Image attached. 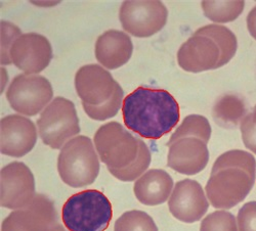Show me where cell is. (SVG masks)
I'll list each match as a JSON object with an SVG mask.
<instances>
[{
    "label": "cell",
    "mask_w": 256,
    "mask_h": 231,
    "mask_svg": "<svg viewBox=\"0 0 256 231\" xmlns=\"http://www.w3.org/2000/svg\"><path fill=\"white\" fill-rule=\"evenodd\" d=\"M122 116L126 128L146 139H160L180 122L176 99L164 89L138 87L123 99Z\"/></svg>",
    "instance_id": "1"
},
{
    "label": "cell",
    "mask_w": 256,
    "mask_h": 231,
    "mask_svg": "<svg viewBox=\"0 0 256 231\" xmlns=\"http://www.w3.org/2000/svg\"><path fill=\"white\" fill-rule=\"evenodd\" d=\"M74 82L84 112L90 119L106 121L122 109L123 89L102 66L94 64L81 67Z\"/></svg>",
    "instance_id": "2"
},
{
    "label": "cell",
    "mask_w": 256,
    "mask_h": 231,
    "mask_svg": "<svg viewBox=\"0 0 256 231\" xmlns=\"http://www.w3.org/2000/svg\"><path fill=\"white\" fill-rule=\"evenodd\" d=\"M112 218L111 202L96 190L73 195L62 209V221L69 231H104Z\"/></svg>",
    "instance_id": "3"
},
{
    "label": "cell",
    "mask_w": 256,
    "mask_h": 231,
    "mask_svg": "<svg viewBox=\"0 0 256 231\" xmlns=\"http://www.w3.org/2000/svg\"><path fill=\"white\" fill-rule=\"evenodd\" d=\"M100 158L92 140L78 135L62 146L58 172L64 183L80 188L92 184L100 173Z\"/></svg>",
    "instance_id": "4"
},
{
    "label": "cell",
    "mask_w": 256,
    "mask_h": 231,
    "mask_svg": "<svg viewBox=\"0 0 256 231\" xmlns=\"http://www.w3.org/2000/svg\"><path fill=\"white\" fill-rule=\"evenodd\" d=\"M94 143L100 162L108 167V170L124 169L138 157L140 139L118 122L100 126L94 134Z\"/></svg>",
    "instance_id": "5"
},
{
    "label": "cell",
    "mask_w": 256,
    "mask_h": 231,
    "mask_svg": "<svg viewBox=\"0 0 256 231\" xmlns=\"http://www.w3.org/2000/svg\"><path fill=\"white\" fill-rule=\"evenodd\" d=\"M37 128L42 142L54 150L62 149L80 133L75 104L65 97H56L41 113Z\"/></svg>",
    "instance_id": "6"
},
{
    "label": "cell",
    "mask_w": 256,
    "mask_h": 231,
    "mask_svg": "<svg viewBox=\"0 0 256 231\" xmlns=\"http://www.w3.org/2000/svg\"><path fill=\"white\" fill-rule=\"evenodd\" d=\"M254 176L240 168H226L211 173L205 187L206 197L212 207L228 210L243 202L255 183Z\"/></svg>",
    "instance_id": "7"
},
{
    "label": "cell",
    "mask_w": 256,
    "mask_h": 231,
    "mask_svg": "<svg viewBox=\"0 0 256 231\" xmlns=\"http://www.w3.org/2000/svg\"><path fill=\"white\" fill-rule=\"evenodd\" d=\"M50 82L39 75L20 74L14 78L6 91L12 110L27 117L36 116L52 101Z\"/></svg>",
    "instance_id": "8"
},
{
    "label": "cell",
    "mask_w": 256,
    "mask_h": 231,
    "mask_svg": "<svg viewBox=\"0 0 256 231\" xmlns=\"http://www.w3.org/2000/svg\"><path fill=\"white\" fill-rule=\"evenodd\" d=\"M168 10L157 0L123 1L119 19L123 29L138 38H148L161 31L167 23Z\"/></svg>",
    "instance_id": "9"
},
{
    "label": "cell",
    "mask_w": 256,
    "mask_h": 231,
    "mask_svg": "<svg viewBox=\"0 0 256 231\" xmlns=\"http://www.w3.org/2000/svg\"><path fill=\"white\" fill-rule=\"evenodd\" d=\"M0 205L10 210L27 207L36 197L35 178L29 167L22 162H12L2 169Z\"/></svg>",
    "instance_id": "10"
},
{
    "label": "cell",
    "mask_w": 256,
    "mask_h": 231,
    "mask_svg": "<svg viewBox=\"0 0 256 231\" xmlns=\"http://www.w3.org/2000/svg\"><path fill=\"white\" fill-rule=\"evenodd\" d=\"M54 202L44 195H36L30 205L14 210L2 222V231H50L58 224Z\"/></svg>",
    "instance_id": "11"
},
{
    "label": "cell",
    "mask_w": 256,
    "mask_h": 231,
    "mask_svg": "<svg viewBox=\"0 0 256 231\" xmlns=\"http://www.w3.org/2000/svg\"><path fill=\"white\" fill-rule=\"evenodd\" d=\"M10 60L27 75H36L48 68L52 58V47L48 39L37 33L22 34L10 49Z\"/></svg>",
    "instance_id": "12"
},
{
    "label": "cell",
    "mask_w": 256,
    "mask_h": 231,
    "mask_svg": "<svg viewBox=\"0 0 256 231\" xmlns=\"http://www.w3.org/2000/svg\"><path fill=\"white\" fill-rule=\"evenodd\" d=\"M209 204L201 184L192 179L176 182L168 200L170 213L176 219L184 223L201 220L208 211Z\"/></svg>",
    "instance_id": "13"
},
{
    "label": "cell",
    "mask_w": 256,
    "mask_h": 231,
    "mask_svg": "<svg viewBox=\"0 0 256 231\" xmlns=\"http://www.w3.org/2000/svg\"><path fill=\"white\" fill-rule=\"evenodd\" d=\"M0 127V151L2 155L22 158L34 149L38 133L35 124L29 118L10 115L2 119Z\"/></svg>",
    "instance_id": "14"
},
{
    "label": "cell",
    "mask_w": 256,
    "mask_h": 231,
    "mask_svg": "<svg viewBox=\"0 0 256 231\" xmlns=\"http://www.w3.org/2000/svg\"><path fill=\"white\" fill-rule=\"evenodd\" d=\"M220 50L211 38L193 35L178 49V66L186 72L201 73L218 69Z\"/></svg>",
    "instance_id": "15"
},
{
    "label": "cell",
    "mask_w": 256,
    "mask_h": 231,
    "mask_svg": "<svg viewBox=\"0 0 256 231\" xmlns=\"http://www.w3.org/2000/svg\"><path fill=\"white\" fill-rule=\"evenodd\" d=\"M168 148L167 165L180 174L196 175L205 169L209 162L207 143L199 138H182Z\"/></svg>",
    "instance_id": "16"
},
{
    "label": "cell",
    "mask_w": 256,
    "mask_h": 231,
    "mask_svg": "<svg viewBox=\"0 0 256 231\" xmlns=\"http://www.w3.org/2000/svg\"><path fill=\"white\" fill-rule=\"evenodd\" d=\"M96 57L109 70H116L130 59L134 52L132 38L118 30H109L98 36L96 42Z\"/></svg>",
    "instance_id": "17"
},
{
    "label": "cell",
    "mask_w": 256,
    "mask_h": 231,
    "mask_svg": "<svg viewBox=\"0 0 256 231\" xmlns=\"http://www.w3.org/2000/svg\"><path fill=\"white\" fill-rule=\"evenodd\" d=\"M174 187V180L166 171L151 169L134 183V196L146 206H158L169 200Z\"/></svg>",
    "instance_id": "18"
},
{
    "label": "cell",
    "mask_w": 256,
    "mask_h": 231,
    "mask_svg": "<svg viewBox=\"0 0 256 231\" xmlns=\"http://www.w3.org/2000/svg\"><path fill=\"white\" fill-rule=\"evenodd\" d=\"M212 116L222 128L236 129L247 116V108L242 98L228 93L216 100L212 109Z\"/></svg>",
    "instance_id": "19"
},
{
    "label": "cell",
    "mask_w": 256,
    "mask_h": 231,
    "mask_svg": "<svg viewBox=\"0 0 256 231\" xmlns=\"http://www.w3.org/2000/svg\"><path fill=\"white\" fill-rule=\"evenodd\" d=\"M194 35L211 38L220 50V58L218 69L226 65L234 56L238 48L237 37L228 28L216 24H211L198 29Z\"/></svg>",
    "instance_id": "20"
},
{
    "label": "cell",
    "mask_w": 256,
    "mask_h": 231,
    "mask_svg": "<svg viewBox=\"0 0 256 231\" xmlns=\"http://www.w3.org/2000/svg\"><path fill=\"white\" fill-rule=\"evenodd\" d=\"M211 132V126L207 118L201 115H188L174 132L166 145L170 146L176 140L186 137H196L208 143Z\"/></svg>",
    "instance_id": "21"
},
{
    "label": "cell",
    "mask_w": 256,
    "mask_h": 231,
    "mask_svg": "<svg viewBox=\"0 0 256 231\" xmlns=\"http://www.w3.org/2000/svg\"><path fill=\"white\" fill-rule=\"evenodd\" d=\"M201 6L207 18L214 23L224 24L234 22L243 12L245 2L237 1H202Z\"/></svg>",
    "instance_id": "22"
},
{
    "label": "cell",
    "mask_w": 256,
    "mask_h": 231,
    "mask_svg": "<svg viewBox=\"0 0 256 231\" xmlns=\"http://www.w3.org/2000/svg\"><path fill=\"white\" fill-rule=\"evenodd\" d=\"M226 168H240L256 177V161L250 153L245 151L232 150L220 155L213 164L211 173H216Z\"/></svg>",
    "instance_id": "23"
},
{
    "label": "cell",
    "mask_w": 256,
    "mask_h": 231,
    "mask_svg": "<svg viewBox=\"0 0 256 231\" xmlns=\"http://www.w3.org/2000/svg\"><path fill=\"white\" fill-rule=\"evenodd\" d=\"M152 162L151 152L148 150V145L140 139V152L138 157L134 163H132L130 167L124 168L121 170L109 169V172L117 179L125 182H130L138 179L142 175L146 173L148 168L150 167Z\"/></svg>",
    "instance_id": "24"
},
{
    "label": "cell",
    "mask_w": 256,
    "mask_h": 231,
    "mask_svg": "<svg viewBox=\"0 0 256 231\" xmlns=\"http://www.w3.org/2000/svg\"><path fill=\"white\" fill-rule=\"evenodd\" d=\"M114 231H158V227L150 215L134 210L125 212L117 219Z\"/></svg>",
    "instance_id": "25"
},
{
    "label": "cell",
    "mask_w": 256,
    "mask_h": 231,
    "mask_svg": "<svg viewBox=\"0 0 256 231\" xmlns=\"http://www.w3.org/2000/svg\"><path fill=\"white\" fill-rule=\"evenodd\" d=\"M200 231H239L237 218L230 212L220 210L202 220Z\"/></svg>",
    "instance_id": "26"
},
{
    "label": "cell",
    "mask_w": 256,
    "mask_h": 231,
    "mask_svg": "<svg viewBox=\"0 0 256 231\" xmlns=\"http://www.w3.org/2000/svg\"><path fill=\"white\" fill-rule=\"evenodd\" d=\"M20 35L22 32L16 26L6 20H2V65L12 64L10 49Z\"/></svg>",
    "instance_id": "27"
},
{
    "label": "cell",
    "mask_w": 256,
    "mask_h": 231,
    "mask_svg": "<svg viewBox=\"0 0 256 231\" xmlns=\"http://www.w3.org/2000/svg\"><path fill=\"white\" fill-rule=\"evenodd\" d=\"M239 231H256V202L246 203L238 212Z\"/></svg>",
    "instance_id": "28"
},
{
    "label": "cell",
    "mask_w": 256,
    "mask_h": 231,
    "mask_svg": "<svg viewBox=\"0 0 256 231\" xmlns=\"http://www.w3.org/2000/svg\"><path fill=\"white\" fill-rule=\"evenodd\" d=\"M240 130L245 148L256 155V124L252 120L251 113L241 122Z\"/></svg>",
    "instance_id": "29"
},
{
    "label": "cell",
    "mask_w": 256,
    "mask_h": 231,
    "mask_svg": "<svg viewBox=\"0 0 256 231\" xmlns=\"http://www.w3.org/2000/svg\"><path fill=\"white\" fill-rule=\"evenodd\" d=\"M246 22L250 35L256 40V5L248 13Z\"/></svg>",
    "instance_id": "30"
},
{
    "label": "cell",
    "mask_w": 256,
    "mask_h": 231,
    "mask_svg": "<svg viewBox=\"0 0 256 231\" xmlns=\"http://www.w3.org/2000/svg\"><path fill=\"white\" fill-rule=\"evenodd\" d=\"M50 231H69L66 229V227L62 224H56Z\"/></svg>",
    "instance_id": "31"
},
{
    "label": "cell",
    "mask_w": 256,
    "mask_h": 231,
    "mask_svg": "<svg viewBox=\"0 0 256 231\" xmlns=\"http://www.w3.org/2000/svg\"><path fill=\"white\" fill-rule=\"evenodd\" d=\"M251 116H252L253 122L256 124V104H255V107L253 108V110H252V112H251Z\"/></svg>",
    "instance_id": "32"
}]
</instances>
